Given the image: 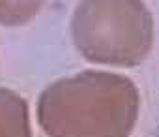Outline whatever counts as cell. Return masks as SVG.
<instances>
[{"label":"cell","mask_w":159,"mask_h":137,"mask_svg":"<svg viewBox=\"0 0 159 137\" xmlns=\"http://www.w3.org/2000/svg\"><path fill=\"white\" fill-rule=\"evenodd\" d=\"M139 98L125 77L84 72L49 87L38 107L49 137H127Z\"/></svg>","instance_id":"6da1fadb"},{"label":"cell","mask_w":159,"mask_h":137,"mask_svg":"<svg viewBox=\"0 0 159 137\" xmlns=\"http://www.w3.org/2000/svg\"><path fill=\"white\" fill-rule=\"evenodd\" d=\"M71 32L86 58L135 66L150 51L152 17L139 0H84L73 15Z\"/></svg>","instance_id":"7a4b0ae2"},{"label":"cell","mask_w":159,"mask_h":137,"mask_svg":"<svg viewBox=\"0 0 159 137\" xmlns=\"http://www.w3.org/2000/svg\"><path fill=\"white\" fill-rule=\"evenodd\" d=\"M0 137H30L26 103L6 88H0Z\"/></svg>","instance_id":"3957f363"}]
</instances>
